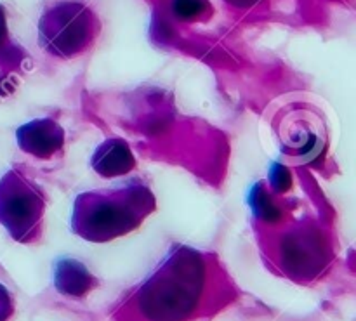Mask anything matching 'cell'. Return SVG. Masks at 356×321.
Returning <instances> with one entry per match:
<instances>
[{
  "label": "cell",
  "mask_w": 356,
  "mask_h": 321,
  "mask_svg": "<svg viewBox=\"0 0 356 321\" xmlns=\"http://www.w3.org/2000/svg\"><path fill=\"white\" fill-rule=\"evenodd\" d=\"M153 208L155 198L143 184L83 193L75 201L73 231L89 242H110L138 228Z\"/></svg>",
  "instance_id": "obj_1"
},
{
  "label": "cell",
  "mask_w": 356,
  "mask_h": 321,
  "mask_svg": "<svg viewBox=\"0 0 356 321\" xmlns=\"http://www.w3.org/2000/svg\"><path fill=\"white\" fill-rule=\"evenodd\" d=\"M99 30V19L90 7L70 0L45 10L38 21V40L49 54L72 58L89 49Z\"/></svg>",
  "instance_id": "obj_2"
},
{
  "label": "cell",
  "mask_w": 356,
  "mask_h": 321,
  "mask_svg": "<svg viewBox=\"0 0 356 321\" xmlns=\"http://www.w3.org/2000/svg\"><path fill=\"white\" fill-rule=\"evenodd\" d=\"M44 214L40 190L21 174L7 172L0 179V222L17 242L37 236Z\"/></svg>",
  "instance_id": "obj_3"
},
{
  "label": "cell",
  "mask_w": 356,
  "mask_h": 321,
  "mask_svg": "<svg viewBox=\"0 0 356 321\" xmlns=\"http://www.w3.org/2000/svg\"><path fill=\"white\" fill-rule=\"evenodd\" d=\"M17 142L23 151L47 160L54 156L65 145V132L54 120L42 118L17 129Z\"/></svg>",
  "instance_id": "obj_4"
},
{
  "label": "cell",
  "mask_w": 356,
  "mask_h": 321,
  "mask_svg": "<svg viewBox=\"0 0 356 321\" xmlns=\"http://www.w3.org/2000/svg\"><path fill=\"white\" fill-rule=\"evenodd\" d=\"M92 167L103 177L124 176L136 167L134 153L124 139H108L94 151Z\"/></svg>",
  "instance_id": "obj_5"
},
{
  "label": "cell",
  "mask_w": 356,
  "mask_h": 321,
  "mask_svg": "<svg viewBox=\"0 0 356 321\" xmlns=\"http://www.w3.org/2000/svg\"><path fill=\"white\" fill-rule=\"evenodd\" d=\"M90 283V274L76 261H61L56 268V285L61 292L80 294Z\"/></svg>",
  "instance_id": "obj_6"
},
{
  "label": "cell",
  "mask_w": 356,
  "mask_h": 321,
  "mask_svg": "<svg viewBox=\"0 0 356 321\" xmlns=\"http://www.w3.org/2000/svg\"><path fill=\"white\" fill-rule=\"evenodd\" d=\"M209 0H174L172 13L181 21H197L211 14Z\"/></svg>",
  "instance_id": "obj_7"
},
{
  "label": "cell",
  "mask_w": 356,
  "mask_h": 321,
  "mask_svg": "<svg viewBox=\"0 0 356 321\" xmlns=\"http://www.w3.org/2000/svg\"><path fill=\"white\" fill-rule=\"evenodd\" d=\"M7 42V21H6V9L0 6V47Z\"/></svg>",
  "instance_id": "obj_8"
},
{
  "label": "cell",
  "mask_w": 356,
  "mask_h": 321,
  "mask_svg": "<svg viewBox=\"0 0 356 321\" xmlns=\"http://www.w3.org/2000/svg\"><path fill=\"white\" fill-rule=\"evenodd\" d=\"M225 2H228L229 6H235V7H240V9H243V7L256 6L259 0H225Z\"/></svg>",
  "instance_id": "obj_9"
}]
</instances>
